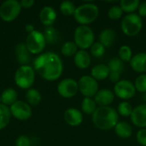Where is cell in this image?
Wrapping results in <instances>:
<instances>
[{
    "instance_id": "obj_1",
    "label": "cell",
    "mask_w": 146,
    "mask_h": 146,
    "mask_svg": "<svg viewBox=\"0 0 146 146\" xmlns=\"http://www.w3.org/2000/svg\"><path fill=\"white\" fill-rule=\"evenodd\" d=\"M33 69L37 70L46 80L53 81L59 79L63 71L61 57L54 52L38 55L33 61Z\"/></svg>"
},
{
    "instance_id": "obj_2",
    "label": "cell",
    "mask_w": 146,
    "mask_h": 146,
    "mask_svg": "<svg viewBox=\"0 0 146 146\" xmlns=\"http://www.w3.org/2000/svg\"><path fill=\"white\" fill-rule=\"evenodd\" d=\"M92 120L97 128L103 131H108L115 128L119 122V115L116 110L110 106L98 107L92 115Z\"/></svg>"
},
{
    "instance_id": "obj_3",
    "label": "cell",
    "mask_w": 146,
    "mask_h": 146,
    "mask_svg": "<svg viewBox=\"0 0 146 146\" xmlns=\"http://www.w3.org/2000/svg\"><path fill=\"white\" fill-rule=\"evenodd\" d=\"M99 15V9L97 4L86 3L76 7L74 18L81 26H89L93 23Z\"/></svg>"
},
{
    "instance_id": "obj_4",
    "label": "cell",
    "mask_w": 146,
    "mask_h": 146,
    "mask_svg": "<svg viewBox=\"0 0 146 146\" xmlns=\"http://www.w3.org/2000/svg\"><path fill=\"white\" fill-rule=\"evenodd\" d=\"M95 34L89 26L77 27L74 33V42L80 50H86L95 43Z\"/></svg>"
},
{
    "instance_id": "obj_5",
    "label": "cell",
    "mask_w": 146,
    "mask_h": 146,
    "mask_svg": "<svg viewBox=\"0 0 146 146\" xmlns=\"http://www.w3.org/2000/svg\"><path fill=\"white\" fill-rule=\"evenodd\" d=\"M122 33L128 37L137 36L143 28L142 18L136 13L127 14L121 22Z\"/></svg>"
},
{
    "instance_id": "obj_6",
    "label": "cell",
    "mask_w": 146,
    "mask_h": 146,
    "mask_svg": "<svg viewBox=\"0 0 146 146\" xmlns=\"http://www.w3.org/2000/svg\"><path fill=\"white\" fill-rule=\"evenodd\" d=\"M35 80V73L32 66L21 65L15 74V82L21 89H30Z\"/></svg>"
},
{
    "instance_id": "obj_7",
    "label": "cell",
    "mask_w": 146,
    "mask_h": 146,
    "mask_svg": "<svg viewBox=\"0 0 146 146\" xmlns=\"http://www.w3.org/2000/svg\"><path fill=\"white\" fill-rule=\"evenodd\" d=\"M21 11V3L17 0H6L0 6V17L6 22L15 20Z\"/></svg>"
},
{
    "instance_id": "obj_8",
    "label": "cell",
    "mask_w": 146,
    "mask_h": 146,
    "mask_svg": "<svg viewBox=\"0 0 146 146\" xmlns=\"http://www.w3.org/2000/svg\"><path fill=\"white\" fill-rule=\"evenodd\" d=\"M25 44L31 54L41 53L46 44L44 33L38 30H34L33 32L28 33Z\"/></svg>"
},
{
    "instance_id": "obj_9",
    "label": "cell",
    "mask_w": 146,
    "mask_h": 146,
    "mask_svg": "<svg viewBox=\"0 0 146 146\" xmlns=\"http://www.w3.org/2000/svg\"><path fill=\"white\" fill-rule=\"evenodd\" d=\"M114 94L122 100L133 98L136 94L134 84L128 80H120L114 86Z\"/></svg>"
},
{
    "instance_id": "obj_10",
    "label": "cell",
    "mask_w": 146,
    "mask_h": 146,
    "mask_svg": "<svg viewBox=\"0 0 146 146\" xmlns=\"http://www.w3.org/2000/svg\"><path fill=\"white\" fill-rule=\"evenodd\" d=\"M79 92L84 98H94L98 92V82L91 75H83L78 81Z\"/></svg>"
},
{
    "instance_id": "obj_11",
    "label": "cell",
    "mask_w": 146,
    "mask_h": 146,
    "mask_svg": "<svg viewBox=\"0 0 146 146\" xmlns=\"http://www.w3.org/2000/svg\"><path fill=\"white\" fill-rule=\"evenodd\" d=\"M79 92L78 81L74 79L67 78L61 80L57 85V92L64 98H71Z\"/></svg>"
},
{
    "instance_id": "obj_12",
    "label": "cell",
    "mask_w": 146,
    "mask_h": 146,
    "mask_svg": "<svg viewBox=\"0 0 146 146\" xmlns=\"http://www.w3.org/2000/svg\"><path fill=\"white\" fill-rule=\"evenodd\" d=\"M9 110L11 115L19 121L28 120L32 116L33 113L30 104L21 100H17L15 103H14L10 106Z\"/></svg>"
},
{
    "instance_id": "obj_13",
    "label": "cell",
    "mask_w": 146,
    "mask_h": 146,
    "mask_svg": "<svg viewBox=\"0 0 146 146\" xmlns=\"http://www.w3.org/2000/svg\"><path fill=\"white\" fill-rule=\"evenodd\" d=\"M130 119L135 127L140 129L146 128V104H139L133 108Z\"/></svg>"
},
{
    "instance_id": "obj_14",
    "label": "cell",
    "mask_w": 146,
    "mask_h": 146,
    "mask_svg": "<svg viewBox=\"0 0 146 146\" xmlns=\"http://www.w3.org/2000/svg\"><path fill=\"white\" fill-rule=\"evenodd\" d=\"M115 97L114 92L108 88H103L98 90L93 98L98 107H108L114 102Z\"/></svg>"
},
{
    "instance_id": "obj_15",
    "label": "cell",
    "mask_w": 146,
    "mask_h": 146,
    "mask_svg": "<svg viewBox=\"0 0 146 146\" xmlns=\"http://www.w3.org/2000/svg\"><path fill=\"white\" fill-rule=\"evenodd\" d=\"M64 120L71 127H78L83 122V114L76 108H69L64 112Z\"/></svg>"
},
{
    "instance_id": "obj_16",
    "label": "cell",
    "mask_w": 146,
    "mask_h": 146,
    "mask_svg": "<svg viewBox=\"0 0 146 146\" xmlns=\"http://www.w3.org/2000/svg\"><path fill=\"white\" fill-rule=\"evenodd\" d=\"M57 17V14L54 8L51 6H44L39 12V20L43 25L47 27H52Z\"/></svg>"
},
{
    "instance_id": "obj_17",
    "label": "cell",
    "mask_w": 146,
    "mask_h": 146,
    "mask_svg": "<svg viewBox=\"0 0 146 146\" xmlns=\"http://www.w3.org/2000/svg\"><path fill=\"white\" fill-rule=\"evenodd\" d=\"M132 69L141 74L146 73V52H139L133 56L130 61Z\"/></svg>"
},
{
    "instance_id": "obj_18",
    "label": "cell",
    "mask_w": 146,
    "mask_h": 146,
    "mask_svg": "<svg viewBox=\"0 0 146 146\" xmlns=\"http://www.w3.org/2000/svg\"><path fill=\"white\" fill-rule=\"evenodd\" d=\"M74 62L78 68L86 69L91 64V55L87 50H79L74 56Z\"/></svg>"
},
{
    "instance_id": "obj_19",
    "label": "cell",
    "mask_w": 146,
    "mask_h": 146,
    "mask_svg": "<svg viewBox=\"0 0 146 146\" xmlns=\"http://www.w3.org/2000/svg\"><path fill=\"white\" fill-rule=\"evenodd\" d=\"M110 68L106 64H98L95 65L91 70V76L94 78L97 81L104 80L109 78L110 75Z\"/></svg>"
},
{
    "instance_id": "obj_20",
    "label": "cell",
    "mask_w": 146,
    "mask_h": 146,
    "mask_svg": "<svg viewBox=\"0 0 146 146\" xmlns=\"http://www.w3.org/2000/svg\"><path fill=\"white\" fill-rule=\"evenodd\" d=\"M116 38V33L110 28L104 29L99 34V42L105 47H110L114 44Z\"/></svg>"
},
{
    "instance_id": "obj_21",
    "label": "cell",
    "mask_w": 146,
    "mask_h": 146,
    "mask_svg": "<svg viewBox=\"0 0 146 146\" xmlns=\"http://www.w3.org/2000/svg\"><path fill=\"white\" fill-rule=\"evenodd\" d=\"M114 129L115 134L121 139H129L133 135V127L127 121H119Z\"/></svg>"
},
{
    "instance_id": "obj_22",
    "label": "cell",
    "mask_w": 146,
    "mask_h": 146,
    "mask_svg": "<svg viewBox=\"0 0 146 146\" xmlns=\"http://www.w3.org/2000/svg\"><path fill=\"white\" fill-rule=\"evenodd\" d=\"M15 54L19 63L21 65H27L30 62V52L25 44H19L15 48Z\"/></svg>"
},
{
    "instance_id": "obj_23",
    "label": "cell",
    "mask_w": 146,
    "mask_h": 146,
    "mask_svg": "<svg viewBox=\"0 0 146 146\" xmlns=\"http://www.w3.org/2000/svg\"><path fill=\"white\" fill-rule=\"evenodd\" d=\"M1 103L6 106L12 105L14 103L17 101V92L13 88H7L3 91L0 95Z\"/></svg>"
},
{
    "instance_id": "obj_24",
    "label": "cell",
    "mask_w": 146,
    "mask_h": 146,
    "mask_svg": "<svg viewBox=\"0 0 146 146\" xmlns=\"http://www.w3.org/2000/svg\"><path fill=\"white\" fill-rule=\"evenodd\" d=\"M98 109V105L93 98H84L81 103V110L86 115H93Z\"/></svg>"
},
{
    "instance_id": "obj_25",
    "label": "cell",
    "mask_w": 146,
    "mask_h": 146,
    "mask_svg": "<svg viewBox=\"0 0 146 146\" xmlns=\"http://www.w3.org/2000/svg\"><path fill=\"white\" fill-rule=\"evenodd\" d=\"M10 117L11 113L9 108L0 103V130L5 128L8 126L10 121Z\"/></svg>"
},
{
    "instance_id": "obj_26",
    "label": "cell",
    "mask_w": 146,
    "mask_h": 146,
    "mask_svg": "<svg viewBox=\"0 0 146 146\" xmlns=\"http://www.w3.org/2000/svg\"><path fill=\"white\" fill-rule=\"evenodd\" d=\"M140 4L139 0H121L120 2V6L124 13L132 14L134 13Z\"/></svg>"
},
{
    "instance_id": "obj_27",
    "label": "cell",
    "mask_w": 146,
    "mask_h": 146,
    "mask_svg": "<svg viewBox=\"0 0 146 146\" xmlns=\"http://www.w3.org/2000/svg\"><path fill=\"white\" fill-rule=\"evenodd\" d=\"M26 99L28 104L38 105L42 100V96H41V93L37 89L30 88L27 91Z\"/></svg>"
},
{
    "instance_id": "obj_28",
    "label": "cell",
    "mask_w": 146,
    "mask_h": 146,
    "mask_svg": "<svg viewBox=\"0 0 146 146\" xmlns=\"http://www.w3.org/2000/svg\"><path fill=\"white\" fill-rule=\"evenodd\" d=\"M77 51H78V46L74 41L65 42L61 48V52L65 56H74Z\"/></svg>"
},
{
    "instance_id": "obj_29",
    "label": "cell",
    "mask_w": 146,
    "mask_h": 146,
    "mask_svg": "<svg viewBox=\"0 0 146 146\" xmlns=\"http://www.w3.org/2000/svg\"><path fill=\"white\" fill-rule=\"evenodd\" d=\"M118 55H119L120 60H121L123 62H130L133 56L131 47L127 44H123L119 48Z\"/></svg>"
},
{
    "instance_id": "obj_30",
    "label": "cell",
    "mask_w": 146,
    "mask_h": 146,
    "mask_svg": "<svg viewBox=\"0 0 146 146\" xmlns=\"http://www.w3.org/2000/svg\"><path fill=\"white\" fill-rule=\"evenodd\" d=\"M133 108L132 106V104L127 101H122L121 102L118 106H117V113L118 115H120L121 116L123 117H130L132 113H133Z\"/></svg>"
},
{
    "instance_id": "obj_31",
    "label": "cell",
    "mask_w": 146,
    "mask_h": 146,
    "mask_svg": "<svg viewBox=\"0 0 146 146\" xmlns=\"http://www.w3.org/2000/svg\"><path fill=\"white\" fill-rule=\"evenodd\" d=\"M76 10L75 4L71 1H63L60 4V11L63 15H74Z\"/></svg>"
},
{
    "instance_id": "obj_32",
    "label": "cell",
    "mask_w": 146,
    "mask_h": 146,
    "mask_svg": "<svg viewBox=\"0 0 146 146\" xmlns=\"http://www.w3.org/2000/svg\"><path fill=\"white\" fill-rule=\"evenodd\" d=\"M44 36L45 38L46 43L53 44V43L56 42V40L58 38V33L53 27H47L44 29Z\"/></svg>"
},
{
    "instance_id": "obj_33",
    "label": "cell",
    "mask_w": 146,
    "mask_h": 146,
    "mask_svg": "<svg viewBox=\"0 0 146 146\" xmlns=\"http://www.w3.org/2000/svg\"><path fill=\"white\" fill-rule=\"evenodd\" d=\"M134 86L136 89V92H139L140 93H145L146 92V74H143L139 75L135 81H134Z\"/></svg>"
},
{
    "instance_id": "obj_34",
    "label": "cell",
    "mask_w": 146,
    "mask_h": 146,
    "mask_svg": "<svg viewBox=\"0 0 146 146\" xmlns=\"http://www.w3.org/2000/svg\"><path fill=\"white\" fill-rule=\"evenodd\" d=\"M123 10L120 5H114L108 10V16L112 21H117L123 15Z\"/></svg>"
},
{
    "instance_id": "obj_35",
    "label": "cell",
    "mask_w": 146,
    "mask_h": 146,
    "mask_svg": "<svg viewBox=\"0 0 146 146\" xmlns=\"http://www.w3.org/2000/svg\"><path fill=\"white\" fill-rule=\"evenodd\" d=\"M105 47L98 41L95 42L90 48L91 55L94 57H102L105 53Z\"/></svg>"
},
{
    "instance_id": "obj_36",
    "label": "cell",
    "mask_w": 146,
    "mask_h": 146,
    "mask_svg": "<svg viewBox=\"0 0 146 146\" xmlns=\"http://www.w3.org/2000/svg\"><path fill=\"white\" fill-rule=\"evenodd\" d=\"M108 67L110 72H118L121 73L123 69V62L120 60L119 57H114L110 60Z\"/></svg>"
},
{
    "instance_id": "obj_37",
    "label": "cell",
    "mask_w": 146,
    "mask_h": 146,
    "mask_svg": "<svg viewBox=\"0 0 146 146\" xmlns=\"http://www.w3.org/2000/svg\"><path fill=\"white\" fill-rule=\"evenodd\" d=\"M136 139L140 145L146 146V128H141L137 132Z\"/></svg>"
},
{
    "instance_id": "obj_38",
    "label": "cell",
    "mask_w": 146,
    "mask_h": 146,
    "mask_svg": "<svg viewBox=\"0 0 146 146\" xmlns=\"http://www.w3.org/2000/svg\"><path fill=\"white\" fill-rule=\"evenodd\" d=\"M31 142L28 137L25 135L19 136L15 140V146H30Z\"/></svg>"
},
{
    "instance_id": "obj_39",
    "label": "cell",
    "mask_w": 146,
    "mask_h": 146,
    "mask_svg": "<svg viewBox=\"0 0 146 146\" xmlns=\"http://www.w3.org/2000/svg\"><path fill=\"white\" fill-rule=\"evenodd\" d=\"M120 78H121V73H118V72H110L108 79L111 82H113V83L115 84V83H117L120 80Z\"/></svg>"
},
{
    "instance_id": "obj_40",
    "label": "cell",
    "mask_w": 146,
    "mask_h": 146,
    "mask_svg": "<svg viewBox=\"0 0 146 146\" xmlns=\"http://www.w3.org/2000/svg\"><path fill=\"white\" fill-rule=\"evenodd\" d=\"M138 15L142 18L146 17V1L140 3L139 8H138Z\"/></svg>"
},
{
    "instance_id": "obj_41",
    "label": "cell",
    "mask_w": 146,
    "mask_h": 146,
    "mask_svg": "<svg viewBox=\"0 0 146 146\" xmlns=\"http://www.w3.org/2000/svg\"><path fill=\"white\" fill-rule=\"evenodd\" d=\"M20 3H21V8L28 9V8H31L34 4L35 2H34V0H21Z\"/></svg>"
},
{
    "instance_id": "obj_42",
    "label": "cell",
    "mask_w": 146,
    "mask_h": 146,
    "mask_svg": "<svg viewBox=\"0 0 146 146\" xmlns=\"http://www.w3.org/2000/svg\"><path fill=\"white\" fill-rule=\"evenodd\" d=\"M25 30H26L28 33H30L33 32L35 29H34V27H33V24H27V25L25 26Z\"/></svg>"
},
{
    "instance_id": "obj_43",
    "label": "cell",
    "mask_w": 146,
    "mask_h": 146,
    "mask_svg": "<svg viewBox=\"0 0 146 146\" xmlns=\"http://www.w3.org/2000/svg\"><path fill=\"white\" fill-rule=\"evenodd\" d=\"M142 98H143V100H144L145 104H146V92L143 94V97H142Z\"/></svg>"
}]
</instances>
